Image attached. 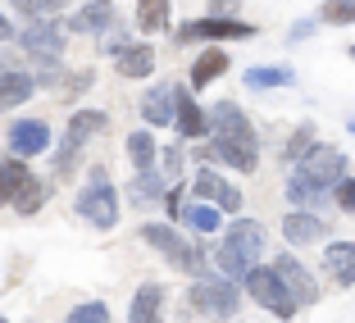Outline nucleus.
Here are the masks:
<instances>
[{"label": "nucleus", "instance_id": "obj_42", "mask_svg": "<svg viewBox=\"0 0 355 323\" xmlns=\"http://www.w3.org/2000/svg\"><path fill=\"white\" fill-rule=\"evenodd\" d=\"M110 5H114V0H110Z\"/></svg>", "mask_w": 355, "mask_h": 323}, {"label": "nucleus", "instance_id": "obj_37", "mask_svg": "<svg viewBox=\"0 0 355 323\" xmlns=\"http://www.w3.org/2000/svg\"><path fill=\"white\" fill-rule=\"evenodd\" d=\"M310 32H314V19H301V23H296L292 32H287V37H292V42H305V37H310Z\"/></svg>", "mask_w": 355, "mask_h": 323}, {"label": "nucleus", "instance_id": "obj_6", "mask_svg": "<svg viewBox=\"0 0 355 323\" xmlns=\"http://www.w3.org/2000/svg\"><path fill=\"white\" fill-rule=\"evenodd\" d=\"M241 287H246V296H251L255 305H264V310L278 314V319H292V314L301 310V301H296L292 287L278 278V269H273V264H269V269H264V264H260V269H251Z\"/></svg>", "mask_w": 355, "mask_h": 323}, {"label": "nucleus", "instance_id": "obj_4", "mask_svg": "<svg viewBox=\"0 0 355 323\" xmlns=\"http://www.w3.org/2000/svg\"><path fill=\"white\" fill-rule=\"evenodd\" d=\"M187 305L200 314V319H214V323H228L232 314H237L241 305V292H237V282L232 278H214V273H205V278L191 282V292H187Z\"/></svg>", "mask_w": 355, "mask_h": 323}, {"label": "nucleus", "instance_id": "obj_27", "mask_svg": "<svg viewBox=\"0 0 355 323\" xmlns=\"http://www.w3.org/2000/svg\"><path fill=\"white\" fill-rule=\"evenodd\" d=\"M168 5H173V0H137V28L141 32H164L168 28Z\"/></svg>", "mask_w": 355, "mask_h": 323}, {"label": "nucleus", "instance_id": "obj_7", "mask_svg": "<svg viewBox=\"0 0 355 323\" xmlns=\"http://www.w3.org/2000/svg\"><path fill=\"white\" fill-rule=\"evenodd\" d=\"M141 241H146V246H155L159 255H168V260H173L182 273L205 278V250H200L196 241H182L173 228H168V223H146V228H141Z\"/></svg>", "mask_w": 355, "mask_h": 323}, {"label": "nucleus", "instance_id": "obj_2", "mask_svg": "<svg viewBox=\"0 0 355 323\" xmlns=\"http://www.w3.org/2000/svg\"><path fill=\"white\" fill-rule=\"evenodd\" d=\"M260 260H264V223L237 219L228 228V237L219 241V250H214L219 273H223V278H232V282H246V273L260 269Z\"/></svg>", "mask_w": 355, "mask_h": 323}, {"label": "nucleus", "instance_id": "obj_35", "mask_svg": "<svg viewBox=\"0 0 355 323\" xmlns=\"http://www.w3.org/2000/svg\"><path fill=\"white\" fill-rule=\"evenodd\" d=\"M105 51H110V55H119V51H128V37H123V28H110V32H105Z\"/></svg>", "mask_w": 355, "mask_h": 323}, {"label": "nucleus", "instance_id": "obj_3", "mask_svg": "<svg viewBox=\"0 0 355 323\" xmlns=\"http://www.w3.org/2000/svg\"><path fill=\"white\" fill-rule=\"evenodd\" d=\"M78 214L101 232H110L119 223V191H114V182H110V173H105L101 164L87 168V187L78 191Z\"/></svg>", "mask_w": 355, "mask_h": 323}, {"label": "nucleus", "instance_id": "obj_29", "mask_svg": "<svg viewBox=\"0 0 355 323\" xmlns=\"http://www.w3.org/2000/svg\"><path fill=\"white\" fill-rule=\"evenodd\" d=\"M128 159L137 164V173H141V168H155V137L150 132H132L128 137Z\"/></svg>", "mask_w": 355, "mask_h": 323}, {"label": "nucleus", "instance_id": "obj_28", "mask_svg": "<svg viewBox=\"0 0 355 323\" xmlns=\"http://www.w3.org/2000/svg\"><path fill=\"white\" fill-rule=\"evenodd\" d=\"M314 146H319V137H314V123H301V128L292 132V141L282 146V164H292V168H296Z\"/></svg>", "mask_w": 355, "mask_h": 323}, {"label": "nucleus", "instance_id": "obj_26", "mask_svg": "<svg viewBox=\"0 0 355 323\" xmlns=\"http://www.w3.org/2000/svg\"><path fill=\"white\" fill-rule=\"evenodd\" d=\"M110 128V114H101V110H73V119H69V137H73L78 146H83L87 137L105 132Z\"/></svg>", "mask_w": 355, "mask_h": 323}, {"label": "nucleus", "instance_id": "obj_38", "mask_svg": "<svg viewBox=\"0 0 355 323\" xmlns=\"http://www.w3.org/2000/svg\"><path fill=\"white\" fill-rule=\"evenodd\" d=\"M10 37H14V28H10V19H5V14H0V46L10 42Z\"/></svg>", "mask_w": 355, "mask_h": 323}, {"label": "nucleus", "instance_id": "obj_22", "mask_svg": "<svg viewBox=\"0 0 355 323\" xmlns=\"http://www.w3.org/2000/svg\"><path fill=\"white\" fill-rule=\"evenodd\" d=\"M128 196L137 200V205H155V200H164V168H141L137 173V182L128 187Z\"/></svg>", "mask_w": 355, "mask_h": 323}, {"label": "nucleus", "instance_id": "obj_8", "mask_svg": "<svg viewBox=\"0 0 355 323\" xmlns=\"http://www.w3.org/2000/svg\"><path fill=\"white\" fill-rule=\"evenodd\" d=\"M64 42H69V23H60V19H37L19 37V46L32 55V60H42V64L60 60V55H64Z\"/></svg>", "mask_w": 355, "mask_h": 323}, {"label": "nucleus", "instance_id": "obj_17", "mask_svg": "<svg viewBox=\"0 0 355 323\" xmlns=\"http://www.w3.org/2000/svg\"><path fill=\"white\" fill-rule=\"evenodd\" d=\"M64 23H69V32H87V37L110 32V23H114V5H110V0H92V5H83L73 19H64Z\"/></svg>", "mask_w": 355, "mask_h": 323}, {"label": "nucleus", "instance_id": "obj_30", "mask_svg": "<svg viewBox=\"0 0 355 323\" xmlns=\"http://www.w3.org/2000/svg\"><path fill=\"white\" fill-rule=\"evenodd\" d=\"M319 23H333V28L355 23V0H324L319 5Z\"/></svg>", "mask_w": 355, "mask_h": 323}, {"label": "nucleus", "instance_id": "obj_24", "mask_svg": "<svg viewBox=\"0 0 355 323\" xmlns=\"http://www.w3.org/2000/svg\"><path fill=\"white\" fill-rule=\"evenodd\" d=\"M182 223H187L191 232H200V237H209V232H219L223 209H219V205H205V200H196V205L182 209Z\"/></svg>", "mask_w": 355, "mask_h": 323}, {"label": "nucleus", "instance_id": "obj_33", "mask_svg": "<svg viewBox=\"0 0 355 323\" xmlns=\"http://www.w3.org/2000/svg\"><path fill=\"white\" fill-rule=\"evenodd\" d=\"M69 323H110V310H105L101 301H87V305H78V310L69 314Z\"/></svg>", "mask_w": 355, "mask_h": 323}, {"label": "nucleus", "instance_id": "obj_5", "mask_svg": "<svg viewBox=\"0 0 355 323\" xmlns=\"http://www.w3.org/2000/svg\"><path fill=\"white\" fill-rule=\"evenodd\" d=\"M292 177L305 182L310 191H319V196H333V191L346 182V155L337 146H324V141H319V146L292 168Z\"/></svg>", "mask_w": 355, "mask_h": 323}, {"label": "nucleus", "instance_id": "obj_20", "mask_svg": "<svg viewBox=\"0 0 355 323\" xmlns=\"http://www.w3.org/2000/svg\"><path fill=\"white\" fill-rule=\"evenodd\" d=\"M28 182H32V173L23 168V159H14V155L0 159V205H14Z\"/></svg>", "mask_w": 355, "mask_h": 323}, {"label": "nucleus", "instance_id": "obj_39", "mask_svg": "<svg viewBox=\"0 0 355 323\" xmlns=\"http://www.w3.org/2000/svg\"><path fill=\"white\" fill-rule=\"evenodd\" d=\"M10 69H14V55H10V51H0V73H10Z\"/></svg>", "mask_w": 355, "mask_h": 323}, {"label": "nucleus", "instance_id": "obj_23", "mask_svg": "<svg viewBox=\"0 0 355 323\" xmlns=\"http://www.w3.org/2000/svg\"><path fill=\"white\" fill-rule=\"evenodd\" d=\"M241 82L251 87V91H273V87H292L296 73L287 69V64H273V69H246Z\"/></svg>", "mask_w": 355, "mask_h": 323}, {"label": "nucleus", "instance_id": "obj_36", "mask_svg": "<svg viewBox=\"0 0 355 323\" xmlns=\"http://www.w3.org/2000/svg\"><path fill=\"white\" fill-rule=\"evenodd\" d=\"M178 173H182V150L168 146L164 150V177H178Z\"/></svg>", "mask_w": 355, "mask_h": 323}, {"label": "nucleus", "instance_id": "obj_10", "mask_svg": "<svg viewBox=\"0 0 355 323\" xmlns=\"http://www.w3.org/2000/svg\"><path fill=\"white\" fill-rule=\"evenodd\" d=\"M191 191H196V200H205V205H219L223 214H237L241 209V191L232 187L228 177H219L214 168H200V173L191 177Z\"/></svg>", "mask_w": 355, "mask_h": 323}, {"label": "nucleus", "instance_id": "obj_21", "mask_svg": "<svg viewBox=\"0 0 355 323\" xmlns=\"http://www.w3.org/2000/svg\"><path fill=\"white\" fill-rule=\"evenodd\" d=\"M119 78H150L155 73V46H128L119 51Z\"/></svg>", "mask_w": 355, "mask_h": 323}, {"label": "nucleus", "instance_id": "obj_12", "mask_svg": "<svg viewBox=\"0 0 355 323\" xmlns=\"http://www.w3.org/2000/svg\"><path fill=\"white\" fill-rule=\"evenodd\" d=\"M141 119H146L150 128H173L178 123V87L159 82L155 91L141 96Z\"/></svg>", "mask_w": 355, "mask_h": 323}, {"label": "nucleus", "instance_id": "obj_13", "mask_svg": "<svg viewBox=\"0 0 355 323\" xmlns=\"http://www.w3.org/2000/svg\"><path fill=\"white\" fill-rule=\"evenodd\" d=\"M273 269H278V278L292 287V296L301 305H314V301H319V282H314V273L305 269L296 255H278V260H273Z\"/></svg>", "mask_w": 355, "mask_h": 323}, {"label": "nucleus", "instance_id": "obj_11", "mask_svg": "<svg viewBox=\"0 0 355 323\" xmlns=\"http://www.w3.org/2000/svg\"><path fill=\"white\" fill-rule=\"evenodd\" d=\"M42 150H51L46 119H19V123H10V155L14 159H32V155H42Z\"/></svg>", "mask_w": 355, "mask_h": 323}, {"label": "nucleus", "instance_id": "obj_40", "mask_svg": "<svg viewBox=\"0 0 355 323\" xmlns=\"http://www.w3.org/2000/svg\"><path fill=\"white\" fill-rule=\"evenodd\" d=\"M346 132H355V119H351V123H346Z\"/></svg>", "mask_w": 355, "mask_h": 323}, {"label": "nucleus", "instance_id": "obj_43", "mask_svg": "<svg viewBox=\"0 0 355 323\" xmlns=\"http://www.w3.org/2000/svg\"><path fill=\"white\" fill-rule=\"evenodd\" d=\"M0 323H5V319H0Z\"/></svg>", "mask_w": 355, "mask_h": 323}, {"label": "nucleus", "instance_id": "obj_18", "mask_svg": "<svg viewBox=\"0 0 355 323\" xmlns=\"http://www.w3.org/2000/svg\"><path fill=\"white\" fill-rule=\"evenodd\" d=\"M324 269L333 273L342 287L355 282V241H328L324 246Z\"/></svg>", "mask_w": 355, "mask_h": 323}, {"label": "nucleus", "instance_id": "obj_41", "mask_svg": "<svg viewBox=\"0 0 355 323\" xmlns=\"http://www.w3.org/2000/svg\"><path fill=\"white\" fill-rule=\"evenodd\" d=\"M346 60H355V46H351V51H346Z\"/></svg>", "mask_w": 355, "mask_h": 323}, {"label": "nucleus", "instance_id": "obj_32", "mask_svg": "<svg viewBox=\"0 0 355 323\" xmlns=\"http://www.w3.org/2000/svg\"><path fill=\"white\" fill-rule=\"evenodd\" d=\"M46 205V187L42 182H37V177H32L28 187L19 191V200H14V209H19V214H37V209Z\"/></svg>", "mask_w": 355, "mask_h": 323}, {"label": "nucleus", "instance_id": "obj_1", "mask_svg": "<svg viewBox=\"0 0 355 323\" xmlns=\"http://www.w3.org/2000/svg\"><path fill=\"white\" fill-rule=\"evenodd\" d=\"M209 159H219L237 173H255L260 164V137L237 101H219L209 110Z\"/></svg>", "mask_w": 355, "mask_h": 323}, {"label": "nucleus", "instance_id": "obj_9", "mask_svg": "<svg viewBox=\"0 0 355 323\" xmlns=\"http://www.w3.org/2000/svg\"><path fill=\"white\" fill-rule=\"evenodd\" d=\"M232 37H255V23H241V19H191L178 28V42H232Z\"/></svg>", "mask_w": 355, "mask_h": 323}, {"label": "nucleus", "instance_id": "obj_19", "mask_svg": "<svg viewBox=\"0 0 355 323\" xmlns=\"http://www.w3.org/2000/svg\"><path fill=\"white\" fill-rule=\"evenodd\" d=\"M32 91H37V78L32 73H23V69L0 73V114L14 110V105H23V101H32Z\"/></svg>", "mask_w": 355, "mask_h": 323}, {"label": "nucleus", "instance_id": "obj_31", "mask_svg": "<svg viewBox=\"0 0 355 323\" xmlns=\"http://www.w3.org/2000/svg\"><path fill=\"white\" fill-rule=\"evenodd\" d=\"M19 14H28V19H55V14L69 5V0H10Z\"/></svg>", "mask_w": 355, "mask_h": 323}, {"label": "nucleus", "instance_id": "obj_16", "mask_svg": "<svg viewBox=\"0 0 355 323\" xmlns=\"http://www.w3.org/2000/svg\"><path fill=\"white\" fill-rule=\"evenodd\" d=\"M164 287L159 282H146V287H137L132 296V310H128V323H164Z\"/></svg>", "mask_w": 355, "mask_h": 323}, {"label": "nucleus", "instance_id": "obj_34", "mask_svg": "<svg viewBox=\"0 0 355 323\" xmlns=\"http://www.w3.org/2000/svg\"><path fill=\"white\" fill-rule=\"evenodd\" d=\"M333 196H337V205H342L346 214H355V177H346V182L333 191Z\"/></svg>", "mask_w": 355, "mask_h": 323}, {"label": "nucleus", "instance_id": "obj_15", "mask_svg": "<svg viewBox=\"0 0 355 323\" xmlns=\"http://www.w3.org/2000/svg\"><path fill=\"white\" fill-rule=\"evenodd\" d=\"M178 132L187 137V141H200V137H209V114L196 105V96L187 91V87H178Z\"/></svg>", "mask_w": 355, "mask_h": 323}, {"label": "nucleus", "instance_id": "obj_14", "mask_svg": "<svg viewBox=\"0 0 355 323\" xmlns=\"http://www.w3.org/2000/svg\"><path fill=\"white\" fill-rule=\"evenodd\" d=\"M282 237L292 241V246H319V241H328V223L319 214L292 209V214H282Z\"/></svg>", "mask_w": 355, "mask_h": 323}, {"label": "nucleus", "instance_id": "obj_25", "mask_svg": "<svg viewBox=\"0 0 355 323\" xmlns=\"http://www.w3.org/2000/svg\"><path fill=\"white\" fill-rule=\"evenodd\" d=\"M219 73H228V55H223V51H205L196 64H191V91L209 87Z\"/></svg>", "mask_w": 355, "mask_h": 323}]
</instances>
